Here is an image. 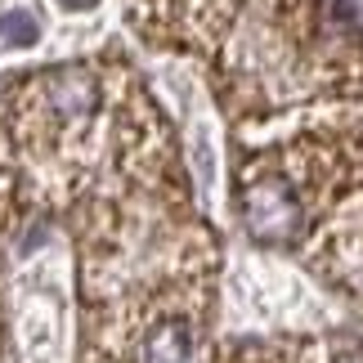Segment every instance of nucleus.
Wrapping results in <instances>:
<instances>
[{
	"label": "nucleus",
	"instance_id": "nucleus-1",
	"mask_svg": "<svg viewBox=\"0 0 363 363\" xmlns=\"http://www.w3.org/2000/svg\"><path fill=\"white\" fill-rule=\"evenodd\" d=\"M36 40H40V23L27 9H9L0 18V45L5 50H32Z\"/></svg>",
	"mask_w": 363,
	"mask_h": 363
},
{
	"label": "nucleus",
	"instance_id": "nucleus-2",
	"mask_svg": "<svg viewBox=\"0 0 363 363\" xmlns=\"http://www.w3.org/2000/svg\"><path fill=\"white\" fill-rule=\"evenodd\" d=\"M59 5H63L67 13H81V9H94V5H99V0H59Z\"/></svg>",
	"mask_w": 363,
	"mask_h": 363
}]
</instances>
